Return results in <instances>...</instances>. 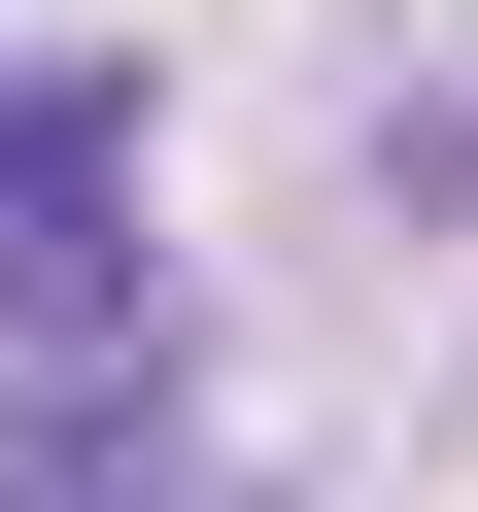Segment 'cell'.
Segmentation results:
<instances>
[{"label": "cell", "instance_id": "7a4b0ae2", "mask_svg": "<svg viewBox=\"0 0 478 512\" xmlns=\"http://www.w3.org/2000/svg\"><path fill=\"white\" fill-rule=\"evenodd\" d=\"M0 512H205L171 342H35V376H0Z\"/></svg>", "mask_w": 478, "mask_h": 512}, {"label": "cell", "instance_id": "6da1fadb", "mask_svg": "<svg viewBox=\"0 0 478 512\" xmlns=\"http://www.w3.org/2000/svg\"><path fill=\"white\" fill-rule=\"evenodd\" d=\"M171 137H137V69H0V342H137V274H171Z\"/></svg>", "mask_w": 478, "mask_h": 512}]
</instances>
